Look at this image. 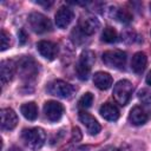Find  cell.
I'll return each instance as SVG.
<instances>
[{"label":"cell","instance_id":"cell-10","mask_svg":"<svg viewBox=\"0 0 151 151\" xmlns=\"http://www.w3.org/2000/svg\"><path fill=\"white\" fill-rule=\"evenodd\" d=\"M74 18V13L73 11L70 8V7H66V6H61L55 15H54V20H55V25L59 27V28H66L73 20Z\"/></svg>","mask_w":151,"mask_h":151},{"label":"cell","instance_id":"cell-20","mask_svg":"<svg viewBox=\"0 0 151 151\" xmlns=\"http://www.w3.org/2000/svg\"><path fill=\"white\" fill-rule=\"evenodd\" d=\"M114 12L112 13V17H114L118 21L123 22V24H129L132 21V13L129 9L125 8H113Z\"/></svg>","mask_w":151,"mask_h":151},{"label":"cell","instance_id":"cell-30","mask_svg":"<svg viewBox=\"0 0 151 151\" xmlns=\"http://www.w3.org/2000/svg\"><path fill=\"white\" fill-rule=\"evenodd\" d=\"M37 4H38V5H44V6L48 7V6H51L53 2H52V1H51V2H42V1H37Z\"/></svg>","mask_w":151,"mask_h":151},{"label":"cell","instance_id":"cell-29","mask_svg":"<svg viewBox=\"0 0 151 151\" xmlns=\"http://www.w3.org/2000/svg\"><path fill=\"white\" fill-rule=\"evenodd\" d=\"M146 83H147V85H150L151 86V71H149V73H147V76H146Z\"/></svg>","mask_w":151,"mask_h":151},{"label":"cell","instance_id":"cell-2","mask_svg":"<svg viewBox=\"0 0 151 151\" xmlns=\"http://www.w3.org/2000/svg\"><path fill=\"white\" fill-rule=\"evenodd\" d=\"M17 70L19 72V76L21 77V79L29 83L37 78V76L39 73V65L32 57L24 55L19 59V61L17 64Z\"/></svg>","mask_w":151,"mask_h":151},{"label":"cell","instance_id":"cell-1","mask_svg":"<svg viewBox=\"0 0 151 151\" xmlns=\"http://www.w3.org/2000/svg\"><path fill=\"white\" fill-rule=\"evenodd\" d=\"M21 139L28 149L38 151L44 146L46 142V133L41 127L24 129L21 132Z\"/></svg>","mask_w":151,"mask_h":151},{"label":"cell","instance_id":"cell-31","mask_svg":"<svg viewBox=\"0 0 151 151\" xmlns=\"http://www.w3.org/2000/svg\"><path fill=\"white\" fill-rule=\"evenodd\" d=\"M8 151H22V150H21V149H19L18 146H12V147H11Z\"/></svg>","mask_w":151,"mask_h":151},{"label":"cell","instance_id":"cell-27","mask_svg":"<svg viewBox=\"0 0 151 151\" xmlns=\"http://www.w3.org/2000/svg\"><path fill=\"white\" fill-rule=\"evenodd\" d=\"M101 151H122V150H119V149H117V147H113V146H107V147L103 149Z\"/></svg>","mask_w":151,"mask_h":151},{"label":"cell","instance_id":"cell-12","mask_svg":"<svg viewBox=\"0 0 151 151\" xmlns=\"http://www.w3.org/2000/svg\"><path fill=\"white\" fill-rule=\"evenodd\" d=\"M0 117H1V129L2 130H7V131L13 130L18 124V116L9 107L2 109L0 111Z\"/></svg>","mask_w":151,"mask_h":151},{"label":"cell","instance_id":"cell-7","mask_svg":"<svg viewBox=\"0 0 151 151\" xmlns=\"http://www.w3.org/2000/svg\"><path fill=\"white\" fill-rule=\"evenodd\" d=\"M103 61L111 68L122 70L126 64V53L120 50H110L103 53Z\"/></svg>","mask_w":151,"mask_h":151},{"label":"cell","instance_id":"cell-17","mask_svg":"<svg viewBox=\"0 0 151 151\" xmlns=\"http://www.w3.org/2000/svg\"><path fill=\"white\" fill-rule=\"evenodd\" d=\"M93 83L99 90H107L112 86L113 79L110 73L99 71L93 74Z\"/></svg>","mask_w":151,"mask_h":151},{"label":"cell","instance_id":"cell-19","mask_svg":"<svg viewBox=\"0 0 151 151\" xmlns=\"http://www.w3.org/2000/svg\"><path fill=\"white\" fill-rule=\"evenodd\" d=\"M20 112L28 120H35L38 118V106L33 101L22 104L20 106Z\"/></svg>","mask_w":151,"mask_h":151},{"label":"cell","instance_id":"cell-4","mask_svg":"<svg viewBox=\"0 0 151 151\" xmlns=\"http://www.w3.org/2000/svg\"><path fill=\"white\" fill-rule=\"evenodd\" d=\"M47 91L50 94L63 99H71L76 94V87L64 80H53L48 84Z\"/></svg>","mask_w":151,"mask_h":151},{"label":"cell","instance_id":"cell-13","mask_svg":"<svg viewBox=\"0 0 151 151\" xmlns=\"http://www.w3.org/2000/svg\"><path fill=\"white\" fill-rule=\"evenodd\" d=\"M37 48L39 53L47 60H53L55 59L58 54V46L57 44L48 41V40H41L37 44Z\"/></svg>","mask_w":151,"mask_h":151},{"label":"cell","instance_id":"cell-9","mask_svg":"<svg viewBox=\"0 0 151 151\" xmlns=\"http://www.w3.org/2000/svg\"><path fill=\"white\" fill-rule=\"evenodd\" d=\"M44 113L50 122H57L64 113V106L55 100H48L44 104Z\"/></svg>","mask_w":151,"mask_h":151},{"label":"cell","instance_id":"cell-28","mask_svg":"<svg viewBox=\"0 0 151 151\" xmlns=\"http://www.w3.org/2000/svg\"><path fill=\"white\" fill-rule=\"evenodd\" d=\"M67 151H87V147H73V149H70Z\"/></svg>","mask_w":151,"mask_h":151},{"label":"cell","instance_id":"cell-25","mask_svg":"<svg viewBox=\"0 0 151 151\" xmlns=\"http://www.w3.org/2000/svg\"><path fill=\"white\" fill-rule=\"evenodd\" d=\"M81 137H83V134H81V132H80V129L79 127H73L72 129V140L73 142H79L80 139H81Z\"/></svg>","mask_w":151,"mask_h":151},{"label":"cell","instance_id":"cell-24","mask_svg":"<svg viewBox=\"0 0 151 151\" xmlns=\"http://www.w3.org/2000/svg\"><path fill=\"white\" fill-rule=\"evenodd\" d=\"M0 42H1V48H0L1 51H5V50H7V48L11 46V35H9L5 29L1 31Z\"/></svg>","mask_w":151,"mask_h":151},{"label":"cell","instance_id":"cell-16","mask_svg":"<svg viewBox=\"0 0 151 151\" xmlns=\"http://www.w3.org/2000/svg\"><path fill=\"white\" fill-rule=\"evenodd\" d=\"M99 113H100V116L104 119H106L109 122H116L119 118V110L112 103H105V104H103L100 106V109H99Z\"/></svg>","mask_w":151,"mask_h":151},{"label":"cell","instance_id":"cell-3","mask_svg":"<svg viewBox=\"0 0 151 151\" xmlns=\"http://www.w3.org/2000/svg\"><path fill=\"white\" fill-rule=\"evenodd\" d=\"M94 60L96 57L92 51H84L80 54L79 60L76 65V73L80 80H87L92 70V65L94 64Z\"/></svg>","mask_w":151,"mask_h":151},{"label":"cell","instance_id":"cell-8","mask_svg":"<svg viewBox=\"0 0 151 151\" xmlns=\"http://www.w3.org/2000/svg\"><path fill=\"white\" fill-rule=\"evenodd\" d=\"M99 20L92 14H83L78 21V28L85 35H92L99 28Z\"/></svg>","mask_w":151,"mask_h":151},{"label":"cell","instance_id":"cell-14","mask_svg":"<svg viewBox=\"0 0 151 151\" xmlns=\"http://www.w3.org/2000/svg\"><path fill=\"white\" fill-rule=\"evenodd\" d=\"M17 71V64L13 60H2L0 65V78L2 85L9 83Z\"/></svg>","mask_w":151,"mask_h":151},{"label":"cell","instance_id":"cell-15","mask_svg":"<svg viewBox=\"0 0 151 151\" xmlns=\"http://www.w3.org/2000/svg\"><path fill=\"white\" fill-rule=\"evenodd\" d=\"M149 118H150L149 112L140 106H134L129 114V119L133 125H143L149 120Z\"/></svg>","mask_w":151,"mask_h":151},{"label":"cell","instance_id":"cell-32","mask_svg":"<svg viewBox=\"0 0 151 151\" xmlns=\"http://www.w3.org/2000/svg\"><path fill=\"white\" fill-rule=\"evenodd\" d=\"M150 8H151V4H150Z\"/></svg>","mask_w":151,"mask_h":151},{"label":"cell","instance_id":"cell-26","mask_svg":"<svg viewBox=\"0 0 151 151\" xmlns=\"http://www.w3.org/2000/svg\"><path fill=\"white\" fill-rule=\"evenodd\" d=\"M19 42L21 44V45H24L25 42H26V40H27V34L25 33V31L24 29H21V31H19Z\"/></svg>","mask_w":151,"mask_h":151},{"label":"cell","instance_id":"cell-22","mask_svg":"<svg viewBox=\"0 0 151 151\" xmlns=\"http://www.w3.org/2000/svg\"><path fill=\"white\" fill-rule=\"evenodd\" d=\"M93 103V94L91 92H86L81 96V98L78 101V106L80 109H88Z\"/></svg>","mask_w":151,"mask_h":151},{"label":"cell","instance_id":"cell-6","mask_svg":"<svg viewBox=\"0 0 151 151\" xmlns=\"http://www.w3.org/2000/svg\"><path fill=\"white\" fill-rule=\"evenodd\" d=\"M28 24H29V27L38 34L52 31L51 20L46 15L38 12H33L28 15Z\"/></svg>","mask_w":151,"mask_h":151},{"label":"cell","instance_id":"cell-23","mask_svg":"<svg viewBox=\"0 0 151 151\" xmlns=\"http://www.w3.org/2000/svg\"><path fill=\"white\" fill-rule=\"evenodd\" d=\"M138 99L143 104L150 105L151 104V90H149V88H142L138 92Z\"/></svg>","mask_w":151,"mask_h":151},{"label":"cell","instance_id":"cell-18","mask_svg":"<svg viewBox=\"0 0 151 151\" xmlns=\"http://www.w3.org/2000/svg\"><path fill=\"white\" fill-rule=\"evenodd\" d=\"M147 64V57L144 52H137L132 57L131 60V68L134 73H142Z\"/></svg>","mask_w":151,"mask_h":151},{"label":"cell","instance_id":"cell-21","mask_svg":"<svg viewBox=\"0 0 151 151\" xmlns=\"http://www.w3.org/2000/svg\"><path fill=\"white\" fill-rule=\"evenodd\" d=\"M118 39V33L117 31L111 27V26H107L103 29L101 32V40L104 42H107V44H112V42H116Z\"/></svg>","mask_w":151,"mask_h":151},{"label":"cell","instance_id":"cell-5","mask_svg":"<svg viewBox=\"0 0 151 151\" xmlns=\"http://www.w3.org/2000/svg\"><path fill=\"white\" fill-rule=\"evenodd\" d=\"M132 92H133L132 84L129 80L123 79V80H119L114 85V87H113V98L119 105L125 106L129 103V100L132 96Z\"/></svg>","mask_w":151,"mask_h":151},{"label":"cell","instance_id":"cell-11","mask_svg":"<svg viewBox=\"0 0 151 151\" xmlns=\"http://www.w3.org/2000/svg\"><path fill=\"white\" fill-rule=\"evenodd\" d=\"M79 119L85 125V127L87 129V132L91 136H96L100 132V130H101L100 124L98 123V120L93 116H91L86 111H80L79 112Z\"/></svg>","mask_w":151,"mask_h":151}]
</instances>
